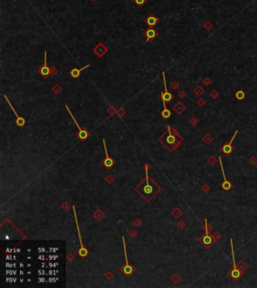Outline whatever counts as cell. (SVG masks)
<instances>
[{"label": "cell", "mask_w": 257, "mask_h": 288, "mask_svg": "<svg viewBox=\"0 0 257 288\" xmlns=\"http://www.w3.org/2000/svg\"><path fill=\"white\" fill-rule=\"evenodd\" d=\"M237 134H238V131H235V134H234V136L232 137V139L229 141L228 143H226L225 145H223V147L221 148V151H222V153H224L225 155H230L232 154V152L234 151V148L232 147V143H233L234 139H235V137L237 136Z\"/></svg>", "instance_id": "52a82bcc"}, {"label": "cell", "mask_w": 257, "mask_h": 288, "mask_svg": "<svg viewBox=\"0 0 257 288\" xmlns=\"http://www.w3.org/2000/svg\"><path fill=\"white\" fill-rule=\"evenodd\" d=\"M11 259H13V257H12V256H10V255H8V256L6 257V260H7V261H9V260H11Z\"/></svg>", "instance_id": "4dcf8cb0"}, {"label": "cell", "mask_w": 257, "mask_h": 288, "mask_svg": "<svg viewBox=\"0 0 257 288\" xmlns=\"http://www.w3.org/2000/svg\"><path fill=\"white\" fill-rule=\"evenodd\" d=\"M93 50L99 57H103L104 54L107 52V50H109V49H107L106 46L103 44V43H99L98 46H96Z\"/></svg>", "instance_id": "4fadbf2b"}, {"label": "cell", "mask_w": 257, "mask_h": 288, "mask_svg": "<svg viewBox=\"0 0 257 288\" xmlns=\"http://www.w3.org/2000/svg\"><path fill=\"white\" fill-rule=\"evenodd\" d=\"M163 80H164L165 90L163 92H161L162 100H163V101H170V100H172L173 95L169 92V89H168V87H167V82H166V78H165V72H163Z\"/></svg>", "instance_id": "ba28073f"}, {"label": "cell", "mask_w": 257, "mask_h": 288, "mask_svg": "<svg viewBox=\"0 0 257 288\" xmlns=\"http://www.w3.org/2000/svg\"><path fill=\"white\" fill-rule=\"evenodd\" d=\"M92 1H96V0H92Z\"/></svg>", "instance_id": "d590c367"}, {"label": "cell", "mask_w": 257, "mask_h": 288, "mask_svg": "<svg viewBox=\"0 0 257 288\" xmlns=\"http://www.w3.org/2000/svg\"><path fill=\"white\" fill-rule=\"evenodd\" d=\"M246 268H247V266H246V264H245L244 262H243V261H240V262H239V264H238V269H239L240 271H241V273L244 272Z\"/></svg>", "instance_id": "ffe728a7"}, {"label": "cell", "mask_w": 257, "mask_h": 288, "mask_svg": "<svg viewBox=\"0 0 257 288\" xmlns=\"http://www.w3.org/2000/svg\"><path fill=\"white\" fill-rule=\"evenodd\" d=\"M4 97H5V98H6V100H7L8 105H9V106L11 108V109H12L13 112H14V114L16 116V125H17L18 127H23V126L25 125V120H24V117H21L20 116H19V114H17V112H16V111L14 109V108H13V106H12V105H11V103H10V101H9V100H8V97H6V95H4Z\"/></svg>", "instance_id": "7c38bea8"}, {"label": "cell", "mask_w": 257, "mask_h": 288, "mask_svg": "<svg viewBox=\"0 0 257 288\" xmlns=\"http://www.w3.org/2000/svg\"><path fill=\"white\" fill-rule=\"evenodd\" d=\"M104 143V153H106V159L104 160L103 162V165L104 167H107V168H112L113 166L115 165V161L113 160L112 158L109 156V153H107V146H106V142H104V140L103 141Z\"/></svg>", "instance_id": "30bf717a"}, {"label": "cell", "mask_w": 257, "mask_h": 288, "mask_svg": "<svg viewBox=\"0 0 257 288\" xmlns=\"http://www.w3.org/2000/svg\"><path fill=\"white\" fill-rule=\"evenodd\" d=\"M235 97H236L237 100H243V98H244L245 94H244V92H243V90H239V92H236Z\"/></svg>", "instance_id": "d6986e66"}, {"label": "cell", "mask_w": 257, "mask_h": 288, "mask_svg": "<svg viewBox=\"0 0 257 288\" xmlns=\"http://www.w3.org/2000/svg\"><path fill=\"white\" fill-rule=\"evenodd\" d=\"M6 281L7 282H15L16 281V278H9V277H7Z\"/></svg>", "instance_id": "4316f807"}, {"label": "cell", "mask_w": 257, "mask_h": 288, "mask_svg": "<svg viewBox=\"0 0 257 288\" xmlns=\"http://www.w3.org/2000/svg\"><path fill=\"white\" fill-rule=\"evenodd\" d=\"M73 214H74V220H76V229H77V232H79V243H81V249L79 250V255L82 258H84V257L87 256L88 254V250L84 246V243H82V240H81V230H79V222H77V217H76V207L73 206Z\"/></svg>", "instance_id": "7a4b0ae2"}, {"label": "cell", "mask_w": 257, "mask_h": 288, "mask_svg": "<svg viewBox=\"0 0 257 288\" xmlns=\"http://www.w3.org/2000/svg\"><path fill=\"white\" fill-rule=\"evenodd\" d=\"M65 109H67V112H70V114L71 119H73V122L76 123V127H77V128H79V138L81 139V141H84L85 139H87V138H88V136H90V134H88L87 131H85V130H84V128H81V127H79V123H77V122L76 120V119H74V117L73 116V112H71L70 111V109H68V106H65Z\"/></svg>", "instance_id": "8992f818"}, {"label": "cell", "mask_w": 257, "mask_h": 288, "mask_svg": "<svg viewBox=\"0 0 257 288\" xmlns=\"http://www.w3.org/2000/svg\"><path fill=\"white\" fill-rule=\"evenodd\" d=\"M163 105H164V109H163L162 112H161L162 117H164V119H169L172 114H171L170 109H167V106H166V101H163Z\"/></svg>", "instance_id": "ac0fdd59"}, {"label": "cell", "mask_w": 257, "mask_h": 288, "mask_svg": "<svg viewBox=\"0 0 257 288\" xmlns=\"http://www.w3.org/2000/svg\"><path fill=\"white\" fill-rule=\"evenodd\" d=\"M90 64H87V65H85V66L81 67V69H79V68H76V67L73 68V69L70 70V75L73 76V78H79V75H81V71L84 70V69H85V68L90 67Z\"/></svg>", "instance_id": "2e32d148"}, {"label": "cell", "mask_w": 257, "mask_h": 288, "mask_svg": "<svg viewBox=\"0 0 257 288\" xmlns=\"http://www.w3.org/2000/svg\"><path fill=\"white\" fill-rule=\"evenodd\" d=\"M38 259H39V260H44V256H43V255H39Z\"/></svg>", "instance_id": "d6a6232c"}, {"label": "cell", "mask_w": 257, "mask_h": 288, "mask_svg": "<svg viewBox=\"0 0 257 288\" xmlns=\"http://www.w3.org/2000/svg\"><path fill=\"white\" fill-rule=\"evenodd\" d=\"M57 277H50V278L48 279V281L49 282H55V281H57Z\"/></svg>", "instance_id": "484cf974"}, {"label": "cell", "mask_w": 257, "mask_h": 288, "mask_svg": "<svg viewBox=\"0 0 257 288\" xmlns=\"http://www.w3.org/2000/svg\"><path fill=\"white\" fill-rule=\"evenodd\" d=\"M158 22H159V18L156 17L154 14H150L147 18L145 19V23L151 27H154Z\"/></svg>", "instance_id": "9a60e30c"}, {"label": "cell", "mask_w": 257, "mask_h": 288, "mask_svg": "<svg viewBox=\"0 0 257 288\" xmlns=\"http://www.w3.org/2000/svg\"><path fill=\"white\" fill-rule=\"evenodd\" d=\"M51 1H53V0H51Z\"/></svg>", "instance_id": "8d00e7d4"}, {"label": "cell", "mask_w": 257, "mask_h": 288, "mask_svg": "<svg viewBox=\"0 0 257 288\" xmlns=\"http://www.w3.org/2000/svg\"><path fill=\"white\" fill-rule=\"evenodd\" d=\"M48 257L50 260H56L57 258H59V255H49Z\"/></svg>", "instance_id": "603a6c76"}, {"label": "cell", "mask_w": 257, "mask_h": 288, "mask_svg": "<svg viewBox=\"0 0 257 288\" xmlns=\"http://www.w3.org/2000/svg\"><path fill=\"white\" fill-rule=\"evenodd\" d=\"M230 244H231V253H232V261H233V268L230 271V276L233 279H239L240 276H241V271L238 269V266L236 265V261H235V256H234V248H233V240L230 239Z\"/></svg>", "instance_id": "3957f363"}, {"label": "cell", "mask_w": 257, "mask_h": 288, "mask_svg": "<svg viewBox=\"0 0 257 288\" xmlns=\"http://www.w3.org/2000/svg\"><path fill=\"white\" fill-rule=\"evenodd\" d=\"M218 160H219L221 171H222V174H223V179H224V181H223V184H222V189H223V190H225V191H229L231 189L232 185H231V183L229 182V181L227 180V178H226V176H225V172H224V169H223V165H222V161H221V158H219Z\"/></svg>", "instance_id": "8fae6325"}, {"label": "cell", "mask_w": 257, "mask_h": 288, "mask_svg": "<svg viewBox=\"0 0 257 288\" xmlns=\"http://www.w3.org/2000/svg\"><path fill=\"white\" fill-rule=\"evenodd\" d=\"M13 252H14V253H16V252H17V253H19V252H20V249H14V250H13Z\"/></svg>", "instance_id": "836d02e7"}, {"label": "cell", "mask_w": 257, "mask_h": 288, "mask_svg": "<svg viewBox=\"0 0 257 288\" xmlns=\"http://www.w3.org/2000/svg\"><path fill=\"white\" fill-rule=\"evenodd\" d=\"M23 266H24V265L22 264V263H20V268H23Z\"/></svg>", "instance_id": "e575fe53"}, {"label": "cell", "mask_w": 257, "mask_h": 288, "mask_svg": "<svg viewBox=\"0 0 257 288\" xmlns=\"http://www.w3.org/2000/svg\"><path fill=\"white\" fill-rule=\"evenodd\" d=\"M6 274H10V275H15L16 271L15 270H6Z\"/></svg>", "instance_id": "cb8c5ba5"}, {"label": "cell", "mask_w": 257, "mask_h": 288, "mask_svg": "<svg viewBox=\"0 0 257 288\" xmlns=\"http://www.w3.org/2000/svg\"><path fill=\"white\" fill-rule=\"evenodd\" d=\"M144 35H145L146 38H147V41H152L158 36V32H157L154 28L150 27V28H148L145 32H144Z\"/></svg>", "instance_id": "5bb4252c"}, {"label": "cell", "mask_w": 257, "mask_h": 288, "mask_svg": "<svg viewBox=\"0 0 257 288\" xmlns=\"http://www.w3.org/2000/svg\"><path fill=\"white\" fill-rule=\"evenodd\" d=\"M50 252H52V253H56L57 251H59V249L57 248H50V250H49Z\"/></svg>", "instance_id": "83f0119b"}, {"label": "cell", "mask_w": 257, "mask_h": 288, "mask_svg": "<svg viewBox=\"0 0 257 288\" xmlns=\"http://www.w3.org/2000/svg\"><path fill=\"white\" fill-rule=\"evenodd\" d=\"M50 73V69L47 66V52H44V64L43 65L39 68V75H41L43 78H47Z\"/></svg>", "instance_id": "9c48e42d"}, {"label": "cell", "mask_w": 257, "mask_h": 288, "mask_svg": "<svg viewBox=\"0 0 257 288\" xmlns=\"http://www.w3.org/2000/svg\"><path fill=\"white\" fill-rule=\"evenodd\" d=\"M38 274H39V276H43L45 275V272L43 270H38Z\"/></svg>", "instance_id": "f1b7e54d"}, {"label": "cell", "mask_w": 257, "mask_h": 288, "mask_svg": "<svg viewBox=\"0 0 257 288\" xmlns=\"http://www.w3.org/2000/svg\"><path fill=\"white\" fill-rule=\"evenodd\" d=\"M168 131H169V134H168V136L166 137V143L169 145H175L176 144V137L173 135L172 133H171V130H170V127H168Z\"/></svg>", "instance_id": "e0dca14e"}, {"label": "cell", "mask_w": 257, "mask_h": 288, "mask_svg": "<svg viewBox=\"0 0 257 288\" xmlns=\"http://www.w3.org/2000/svg\"><path fill=\"white\" fill-rule=\"evenodd\" d=\"M250 164H251V165H256V164H257V159H256L255 157L251 158V159H250Z\"/></svg>", "instance_id": "7402d4cb"}, {"label": "cell", "mask_w": 257, "mask_h": 288, "mask_svg": "<svg viewBox=\"0 0 257 288\" xmlns=\"http://www.w3.org/2000/svg\"><path fill=\"white\" fill-rule=\"evenodd\" d=\"M39 282H41V283H43V282H45V280H44L43 277H39Z\"/></svg>", "instance_id": "1f68e13d"}, {"label": "cell", "mask_w": 257, "mask_h": 288, "mask_svg": "<svg viewBox=\"0 0 257 288\" xmlns=\"http://www.w3.org/2000/svg\"><path fill=\"white\" fill-rule=\"evenodd\" d=\"M133 2H134L135 4L137 5V6H139V7H142L144 4L147 2V0H133Z\"/></svg>", "instance_id": "44dd1931"}, {"label": "cell", "mask_w": 257, "mask_h": 288, "mask_svg": "<svg viewBox=\"0 0 257 288\" xmlns=\"http://www.w3.org/2000/svg\"><path fill=\"white\" fill-rule=\"evenodd\" d=\"M38 252H39V253H44V252H45V249H44V248H38Z\"/></svg>", "instance_id": "f546056e"}, {"label": "cell", "mask_w": 257, "mask_h": 288, "mask_svg": "<svg viewBox=\"0 0 257 288\" xmlns=\"http://www.w3.org/2000/svg\"><path fill=\"white\" fill-rule=\"evenodd\" d=\"M123 246H124V253H125V260H126V265L124 267H121V271L124 272L125 275H132L134 273V267L129 263L128 256H127V249H126V243H125V237H123Z\"/></svg>", "instance_id": "277c9868"}, {"label": "cell", "mask_w": 257, "mask_h": 288, "mask_svg": "<svg viewBox=\"0 0 257 288\" xmlns=\"http://www.w3.org/2000/svg\"><path fill=\"white\" fill-rule=\"evenodd\" d=\"M200 241L202 242V244L205 247H209L211 245L212 243H213V238H212V236L210 235L209 233V224H208V220H205V234L202 238L200 239Z\"/></svg>", "instance_id": "5b68a950"}, {"label": "cell", "mask_w": 257, "mask_h": 288, "mask_svg": "<svg viewBox=\"0 0 257 288\" xmlns=\"http://www.w3.org/2000/svg\"><path fill=\"white\" fill-rule=\"evenodd\" d=\"M148 165H146L145 167V170H146V185L144 186L142 190H138L140 191V194L142 195V196L145 198L147 201L149 202L151 200L152 197L155 196V192H154V189H153V186L150 185V178H149V174H148Z\"/></svg>", "instance_id": "6da1fadb"}, {"label": "cell", "mask_w": 257, "mask_h": 288, "mask_svg": "<svg viewBox=\"0 0 257 288\" xmlns=\"http://www.w3.org/2000/svg\"><path fill=\"white\" fill-rule=\"evenodd\" d=\"M57 272H59L57 270H49L48 271V274H49V275H55V274H56Z\"/></svg>", "instance_id": "d4e9b609"}]
</instances>
